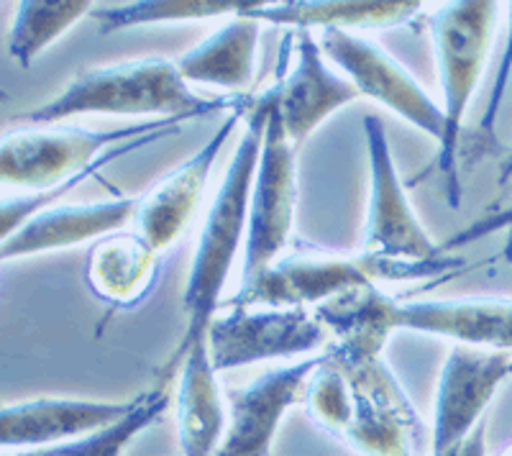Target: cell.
<instances>
[{"mask_svg": "<svg viewBox=\"0 0 512 456\" xmlns=\"http://www.w3.org/2000/svg\"><path fill=\"white\" fill-rule=\"evenodd\" d=\"M512 377L510 351L454 346L441 364L433 405L431 454L451 449L479 426L497 390Z\"/></svg>", "mask_w": 512, "mask_h": 456, "instance_id": "cell-11", "label": "cell"}, {"mask_svg": "<svg viewBox=\"0 0 512 456\" xmlns=\"http://www.w3.org/2000/svg\"><path fill=\"white\" fill-rule=\"evenodd\" d=\"M507 18H510V26H507V39H505V52H502L500 67H497V77L492 82V90H489L487 108L482 113V121H479V134L482 136H495L497 116H500V108L505 103L507 85H510L512 75V3L507 6Z\"/></svg>", "mask_w": 512, "mask_h": 456, "instance_id": "cell-27", "label": "cell"}, {"mask_svg": "<svg viewBox=\"0 0 512 456\" xmlns=\"http://www.w3.org/2000/svg\"><path fill=\"white\" fill-rule=\"evenodd\" d=\"M359 98L349 77L331 70L313 31H295V67L277 82V106L287 139L300 149L320 123Z\"/></svg>", "mask_w": 512, "mask_h": 456, "instance_id": "cell-16", "label": "cell"}, {"mask_svg": "<svg viewBox=\"0 0 512 456\" xmlns=\"http://www.w3.org/2000/svg\"><path fill=\"white\" fill-rule=\"evenodd\" d=\"M507 182H512V152L510 157H507V162L502 164V172H500V185H507ZM507 213H512V205L507 208Z\"/></svg>", "mask_w": 512, "mask_h": 456, "instance_id": "cell-30", "label": "cell"}, {"mask_svg": "<svg viewBox=\"0 0 512 456\" xmlns=\"http://www.w3.org/2000/svg\"><path fill=\"white\" fill-rule=\"evenodd\" d=\"M175 423L182 456H213L228 426L218 369L208 349V336L182 357L175 390Z\"/></svg>", "mask_w": 512, "mask_h": 456, "instance_id": "cell-18", "label": "cell"}, {"mask_svg": "<svg viewBox=\"0 0 512 456\" xmlns=\"http://www.w3.org/2000/svg\"><path fill=\"white\" fill-rule=\"evenodd\" d=\"M431 456H489L487 454V421L479 423L464 441H459L451 449L441 451V454H431Z\"/></svg>", "mask_w": 512, "mask_h": 456, "instance_id": "cell-29", "label": "cell"}, {"mask_svg": "<svg viewBox=\"0 0 512 456\" xmlns=\"http://www.w3.org/2000/svg\"><path fill=\"white\" fill-rule=\"evenodd\" d=\"M502 228H507V231H510V239H507L505 254L512 259V213H507V211L482 218V221H477L474 226L466 228V231H461L459 236H454V239H451L448 249H451V246L474 244V241L484 239V236H489V234H495V231H502Z\"/></svg>", "mask_w": 512, "mask_h": 456, "instance_id": "cell-28", "label": "cell"}, {"mask_svg": "<svg viewBox=\"0 0 512 456\" xmlns=\"http://www.w3.org/2000/svg\"><path fill=\"white\" fill-rule=\"evenodd\" d=\"M256 0H136L123 6H103L93 11L100 36L121 34L126 29L152 24H177V21H208L231 18L254 6Z\"/></svg>", "mask_w": 512, "mask_h": 456, "instance_id": "cell-23", "label": "cell"}, {"mask_svg": "<svg viewBox=\"0 0 512 456\" xmlns=\"http://www.w3.org/2000/svg\"><path fill=\"white\" fill-rule=\"evenodd\" d=\"M297 205V147L287 139L277 106V82H274V106L264 134L262 157L254 175L249 205V234H246L244 269L241 285L262 275L285 257L292 239Z\"/></svg>", "mask_w": 512, "mask_h": 456, "instance_id": "cell-7", "label": "cell"}, {"mask_svg": "<svg viewBox=\"0 0 512 456\" xmlns=\"http://www.w3.org/2000/svg\"><path fill=\"white\" fill-rule=\"evenodd\" d=\"M95 8L98 6L90 0H57V3L24 0L8 31V54L24 70H29L44 49L62 39L77 21L93 16Z\"/></svg>", "mask_w": 512, "mask_h": 456, "instance_id": "cell-24", "label": "cell"}, {"mask_svg": "<svg viewBox=\"0 0 512 456\" xmlns=\"http://www.w3.org/2000/svg\"><path fill=\"white\" fill-rule=\"evenodd\" d=\"M141 195H118L98 203H59L41 211L0 244V259L34 257L59 252L72 246L100 241L134 226L139 216Z\"/></svg>", "mask_w": 512, "mask_h": 456, "instance_id": "cell-15", "label": "cell"}, {"mask_svg": "<svg viewBox=\"0 0 512 456\" xmlns=\"http://www.w3.org/2000/svg\"><path fill=\"white\" fill-rule=\"evenodd\" d=\"M500 3L492 0H459L443 3L431 16V36L441 82V108L446 116V136L438 144V172L451 208L461 205L459 147L466 111L487 65L495 39Z\"/></svg>", "mask_w": 512, "mask_h": 456, "instance_id": "cell-4", "label": "cell"}, {"mask_svg": "<svg viewBox=\"0 0 512 456\" xmlns=\"http://www.w3.org/2000/svg\"><path fill=\"white\" fill-rule=\"evenodd\" d=\"M331 334L313 308H228L208 328V349L218 375L272 359L318 357Z\"/></svg>", "mask_w": 512, "mask_h": 456, "instance_id": "cell-6", "label": "cell"}, {"mask_svg": "<svg viewBox=\"0 0 512 456\" xmlns=\"http://www.w3.org/2000/svg\"><path fill=\"white\" fill-rule=\"evenodd\" d=\"M141 392L128 400L36 398L6 403L0 410V446L3 449H49L108 428L139 405Z\"/></svg>", "mask_w": 512, "mask_h": 456, "instance_id": "cell-14", "label": "cell"}, {"mask_svg": "<svg viewBox=\"0 0 512 456\" xmlns=\"http://www.w3.org/2000/svg\"><path fill=\"white\" fill-rule=\"evenodd\" d=\"M249 95L203 98L182 80L177 62L164 57L128 59L118 65L80 72L54 98L16 113L18 126H57L77 116H187L192 121L233 111Z\"/></svg>", "mask_w": 512, "mask_h": 456, "instance_id": "cell-2", "label": "cell"}, {"mask_svg": "<svg viewBox=\"0 0 512 456\" xmlns=\"http://www.w3.org/2000/svg\"><path fill=\"white\" fill-rule=\"evenodd\" d=\"M162 252L139 231H121L95 241L85 262L90 293L111 310H131L144 303L159 280Z\"/></svg>", "mask_w": 512, "mask_h": 456, "instance_id": "cell-20", "label": "cell"}, {"mask_svg": "<svg viewBox=\"0 0 512 456\" xmlns=\"http://www.w3.org/2000/svg\"><path fill=\"white\" fill-rule=\"evenodd\" d=\"M262 26L254 18L231 16L208 39L177 59V70L187 85H213L228 95H246L256 72V49Z\"/></svg>", "mask_w": 512, "mask_h": 456, "instance_id": "cell-22", "label": "cell"}, {"mask_svg": "<svg viewBox=\"0 0 512 456\" xmlns=\"http://www.w3.org/2000/svg\"><path fill=\"white\" fill-rule=\"evenodd\" d=\"M333 362L346 372L354 395V413L341 441L361 456H415L423 421L384 357Z\"/></svg>", "mask_w": 512, "mask_h": 456, "instance_id": "cell-8", "label": "cell"}, {"mask_svg": "<svg viewBox=\"0 0 512 456\" xmlns=\"http://www.w3.org/2000/svg\"><path fill=\"white\" fill-rule=\"evenodd\" d=\"M326 354V351H323ZM308 357L287 367L269 369L251 385L228 395V426L213 456H269L282 421L295 405L305 403L308 385L320 359Z\"/></svg>", "mask_w": 512, "mask_h": 456, "instance_id": "cell-12", "label": "cell"}, {"mask_svg": "<svg viewBox=\"0 0 512 456\" xmlns=\"http://www.w3.org/2000/svg\"><path fill=\"white\" fill-rule=\"evenodd\" d=\"M305 405L313 421L326 428L333 436H344L346 426L354 413V395H351L349 377L328 354H323L318 369L310 377Z\"/></svg>", "mask_w": 512, "mask_h": 456, "instance_id": "cell-26", "label": "cell"}, {"mask_svg": "<svg viewBox=\"0 0 512 456\" xmlns=\"http://www.w3.org/2000/svg\"><path fill=\"white\" fill-rule=\"evenodd\" d=\"M397 331H413L454 341L456 346L512 354V300H400Z\"/></svg>", "mask_w": 512, "mask_h": 456, "instance_id": "cell-17", "label": "cell"}, {"mask_svg": "<svg viewBox=\"0 0 512 456\" xmlns=\"http://www.w3.org/2000/svg\"><path fill=\"white\" fill-rule=\"evenodd\" d=\"M364 139L369 159V203L361 231V252L402 262L443 257V246L431 239L410 205L382 118L364 116Z\"/></svg>", "mask_w": 512, "mask_h": 456, "instance_id": "cell-10", "label": "cell"}, {"mask_svg": "<svg viewBox=\"0 0 512 456\" xmlns=\"http://www.w3.org/2000/svg\"><path fill=\"white\" fill-rule=\"evenodd\" d=\"M320 49L326 59L364 98L377 100L379 106L408 121L418 131L436 139L438 144L446 136V116L425 88L410 75V70L397 62L387 49L367 36L351 31H320Z\"/></svg>", "mask_w": 512, "mask_h": 456, "instance_id": "cell-9", "label": "cell"}, {"mask_svg": "<svg viewBox=\"0 0 512 456\" xmlns=\"http://www.w3.org/2000/svg\"><path fill=\"white\" fill-rule=\"evenodd\" d=\"M397 303L379 285H364L336 295L315 308V316L331 334L328 354L336 359L384 357V349L397 331Z\"/></svg>", "mask_w": 512, "mask_h": 456, "instance_id": "cell-21", "label": "cell"}, {"mask_svg": "<svg viewBox=\"0 0 512 456\" xmlns=\"http://www.w3.org/2000/svg\"><path fill=\"white\" fill-rule=\"evenodd\" d=\"M464 259L443 254L436 259L374 257L367 252H305L282 257L262 275L241 285L239 293L223 303V308H318L336 295L364 285L384 282H415L438 275H456Z\"/></svg>", "mask_w": 512, "mask_h": 456, "instance_id": "cell-3", "label": "cell"}, {"mask_svg": "<svg viewBox=\"0 0 512 456\" xmlns=\"http://www.w3.org/2000/svg\"><path fill=\"white\" fill-rule=\"evenodd\" d=\"M274 106V85L254 100L246 126L241 129L239 144L233 149V157L228 162V170L223 175L218 193L213 198L205 216L203 231L198 236V246L192 254L190 277H187L185 298V334L177 341L172 357L167 359L162 369V382L159 385H172L175 375L180 372L182 357L195 341L208 336V328L213 318L223 308V287L241 246H246L249 234V205L251 190H254V175L262 157L264 134H267L269 113Z\"/></svg>", "mask_w": 512, "mask_h": 456, "instance_id": "cell-1", "label": "cell"}, {"mask_svg": "<svg viewBox=\"0 0 512 456\" xmlns=\"http://www.w3.org/2000/svg\"><path fill=\"white\" fill-rule=\"evenodd\" d=\"M420 8L423 3L418 0H256L241 13L259 24L285 26L292 31L336 29L356 34L364 29H395L410 24Z\"/></svg>", "mask_w": 512, "mask_h": 456, "instance_id": "cell-19", "label": "cell"}, {"mask_svg": "<svg viewBox=\"0 0 512 456\" xmlns=\"http://www.w3.org/2000/svg\"><path fill=\"white\" fill-rule=\"evenodd\" d=\"M175 403V395L169 385H157L152 390L141 392V400L126 418L100 431L72 439L67 444L49 446V449L18 451V456H123V451L134 444L136 436L162 421L167 410Z\"/></svg>", "mask_w": 512, "mask_h": 456, "instance_id": "cell-25", "label": "cell"}, {"mask_svg": "<svg viewBox=\"0 0 512 456\" xmlns=\"http://www.w3.org/2000/svg\"><path fill=\"white\" fill-rule=\"evenodd\" d=\"M192 118H154L123 129H82V126H18L0 141V180L8 188L49 193L62 182L103 162L113 149L164 129H185Z\"/></svg>", "mask_w": 512, "mask_h": 456, "instance_id": "cell-5", "label": "cell"}, {"mask_svg": "<svg viewBox=\"0 0 512 456\" xmlns=\"http://www.w3.org/2000/svg\"><path fill=\"white\" fill-rule=\"evenodd\" d=\"M251 106H254V100H246L239 108L228 111L221 126L213 131V136L198 152L185 159L172 175L164 177L157 188L141 195L134 228L157 252H167L169 246H175L177 239L190 228L192 218L200 208V200H203L205 185L216 170L223 149L233 131L239 129V123L249 116Z\"/></svg>", "mask_w": 512, "mask_h": 456, "instance_id": "cell-13", "label": "cell"}]
</instances>
